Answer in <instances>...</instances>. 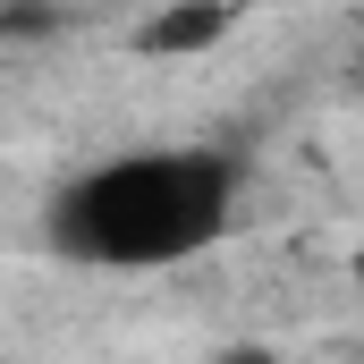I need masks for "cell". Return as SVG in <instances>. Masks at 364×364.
Masks as SVG:
<instances>
[{
	"instance_id": "1",
	"label": "cell",
	"mask_w": 364,
	"mask_h": 364,
	"mask_svg": "<svg viewBox=\"0 0 364 364\" xmlns=\"http://www.w3.org/2000/svg\"><path fill=\"white\" fill-rule=\"evenodd\" d=\"M229 212V170L203 153L110 161L60 203V237L93 263H178Z\"/></svg>"
},
{
	"instance_id": "2",
	"label": "cell",
	"mask_w": 364,
	"mask_h": 364,
	"mask_svg": "<svg viewBox=\"0 0 364 364\" xmlns=\"http://www.w3.org/2000/svg\"><path fill=\"white\" fill-rule=\"evenodd\" d=\"M220 26H229L220 0H178V9L144 34V51H203V43H220Z\"/></svg>"
}]
</instances>
